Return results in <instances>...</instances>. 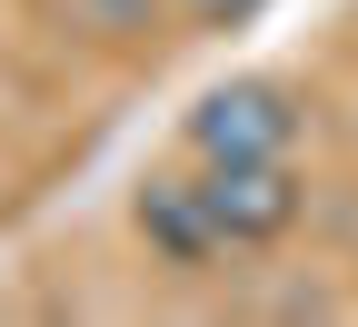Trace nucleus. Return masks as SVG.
<instances>
[{"label": "nucleus", "mask_w": 358, "mask_h": 327, "mask_svg": "<svg viewBox=\"0 0 358 327\" xmlns=\"http://www.w3.org/2000/svg\"><path fill=\"white\" fill-rule=\"evenodd\" d=\"M179 149H189L199 169H239V159H289L299 149V89L289 79H219L189 100V119H179Z\"/></svg>", "instance_id": "nucleus-1"}, {"label": "nucleus", "mask_w": 358, "mask_h": 327, "mask_svg": "<svg viewBox=\"0 0 358 327\" xmlns=\"http://www.w3.org/2000/svg\"><path fill=\"white\" fill-rule=\"evenodd\" d=\"M129 228L150 238L159 268H209V258H229V228H219L209 208V169H150L140 189H129Z\"/></svg>", "instance_id": "nucleus-2"}, {"label": "nucleus", "mask_w": 358, "mask_h": 327, "mask_svg": "<svg viewBox=\"0 0 358 327\" xmlns=\"http://www.w3.org/2000/svg\"><path fill=\"white\" fill-rule=\"evenodd\" d=\"M209 208L229 228V248H279L308 218V178L289 159H239V169H209Z\"/></svg>", "instance_id": "nucleus-3"}, {"label": "nucleus", "mask_w": 358, "mask_h": 327, "mask_svg": "<svg viewBox=\"0 0 358 327\" xmlns=\"http://www.w3.org/2000/svg\"><path fill=\"white\" fill-rule=\"evenodd\" d=\"M179 10H189V20H199V30H239V20H249V10H259V0H179Z\"/></svg>", "instance_id": "nucleus-4"}]
</instances>
